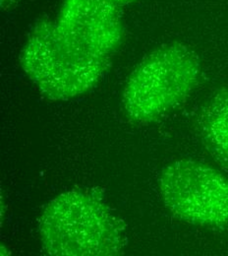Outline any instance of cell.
Returning <instances> with one entry per match:
<instances>
[{"label":"cell","instance_id":"cell-1","mask_svg":"<svg viewBox=\"0 0 228 256\" xmlns=\"http://www.w3.org/2000/svg\"><path fill=\"white\" fill-rule=\"evenodd\" d=\"M38 230L49 256H116L126 244L122 222L100 198L86 190L65 192L50 201Z\"/></svg>","mask_w":228,"mask_h":256},{"label":"cell","instance_id":"cell-2","mask_svg":"<svg viewBox=\"0 0 228 256\" xmlns=\"http://www.w3.org/2000/svg\"><path fill=\"white\" fill-rule=\"evenodd\" d=\"M201 66L195 52L182 44L152 52L131 73L122 94L131 122L149 124L180 106L199 83Z\"/></svg>","mask_w":228,"mask_h":256},{"label":"cell","instance_id":"cell-3","mask_svg":"<svg viewBox=\"0 0 228 256\" xmlns=\"http://www.w3.org/2000/svg\"><path fill=\"white\" fill-rule=\"evenodd\" d=\"M20 64L40 91L52 100L85 95L102 78L109 64L83 58L60 40L54 22L38 21L20 54Z\"/></svg>","mask_w":228,"mask_h":256},{"label":"cell","instance_id":"cell-4","mask_svg":"<svg viewBox=\"0 0 228 256\" xmlns=\"http://www.w3.org/2000/svg\"><path fill=\"white\" fill-rule=\"evenodd\" d=\"M159 190L177 219L208 228H228V180L198 160H174L163 168Z\"/></svg>","mask_w":228,"mask_h":256},{"label":"cell","instance_id":"cell-5","mask_svg":"<svg viewBox=\"0 0 228 256\" xmlns=\"http://www.w3.org/2000/svg\"><path fill=\"white\" fill-rule=\"evenodd\" d=\"M120 8L105 0H63L53 22L60 40L69 50L110 64L123 40Z\"/></svg>","mask_w":228,"mask_h":256},{"label":"cell","instance_id":"cell-6","mask_svg":"<svg viewBox=\"0 0 228 256\" xmlns=\"http://www.w3.org/2000/svg\"><path fill=\"white\" fill-rule=\"evenodd\" d=\"M199 130L208 152L228 172V89L218 91L205 104Z\"/></svg>","mask_w":228,"mask_h":256},{"label":"cell","instance_id":"cell-7","mask_svg":"<svg viewBox=\"0 0 228 256\" xmlns=\"http://www.w3.org/2000/svg\"><path fill=\"white\" fill-rule=\"evenodd\" d=\"M18 2L19 0H1V7L4 10H8L14 7Z\"/></svg>","mask_w":228,"mask_h":256},{"label":"cell","instance_id":"cell-8","mask_svg":"<svg viewBox=\"0 0 228 256\" xmlns=\"http://www.w3.org/2000/svg\"><path fill=\"white\" fill-rule=\"evenodd\" d=\"M105 1H108V2H110L112 4H115V5L119 6V7H122L124 5H128V4H131V3H134V2H136L138 0H105Z\"/></svg>","mask_w":228,"mask_h":256}]
</instances>
